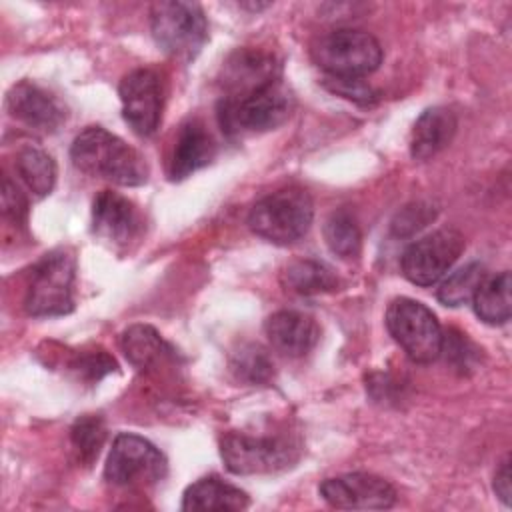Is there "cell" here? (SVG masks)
I'll return each instance as SVG.
<instances>
[{"label": "cell", "instance_id": "21", "mask_svg": "<svg viewBox=\"0 0 512 512\" xmlns=\"http://www.w3.org/2000/svg\"><path fill=\"white\" fill-rule=\"evenodd\" d=\"M120 346L124 350V356L136 368H150L152 364L160 362L162 358L174 356V350L170 348V344H166L162 340V336L148 324L130 326L122 334Z\"/></svg>", "mask_w": 512, "mask_h": 512}, {"label": "cell", "instance_id": "29", "mask_svg": "<svg viewBox=\"0 0 512 512\" xmlns=\"http://www.w3.org/2000/svg\"><path fill=\"white\" fill-rule=\"evenodd\" d=\"M72 370L86 382H98L100 378L116 370V362L106 350H88L80 352L74 358Z\"/></svg>", "mask_w": 512, "mask_h": 512}, {"label": "cell", "instance_id": "19", "mask_svg": "<svg viewBox=\"0 0 512 512\" xmlns=\"http://www.w3.org/2000/svg\"><path fill=\"white\" fill-rule=\"evenodd\" d=\"M250 500L244 490L224 482L218 476H204L190 484L182 494V510H216L236 512L248 508Z\"/></svg>", "mask_w": 512, "mask_h": 512}, {"label": "cell", "instance_id": "28", "mask_svg": "<svg viewBox=\"0 0 512 512\" xmlns=\"http://www.w3.org/2000/svg\"><path fill=\"white\" fill-rule=\"evenodd\" d=\"M440 356H444L446 362L452 364L456 370L464 372L468 368H474L478 360V348L466 338V334L458 330H448L446 334H442Z\"/></svg>", "mask_w": 512, "mask_h": 512}, {"label": "cell", "instance_id": "13", "mask_svg": "<svg viewBox=\"0 0 512 512\" xmlns=\"http://www.w3.org/2000/svg\"><path fill=\"white\" fill-rule=\"evenodd\" d=\"M280 82V64L274 54L256 48H238L222 66V98H240Z\"/></svg>", "mask_w": 512, "mask_h": 512}, {"label": "cell", "instance_id": "30", "mask_svg": "<svg viewBox=\"0 0 512 512\" xmlns=\"http://www.w3.org/2000/svg\"><path fill=\"white\" fill-rule=\"evenodd\" d=\"M436 216V210L430 204L414 202L410 206H404L396 218L392 220V234L394 236H412L414 232L428 226Z\"/></svg>", "mask_w": 512, "mask_h": 512}, {"label": "cell", "instance_id": "11", "mask_svg": "<svg viewBox=\"0 0 512 512\" xmlns=\"http://www.w3.org/2000/svg\"><path fill=\"white\" fill-rule=\"evenodd\" d=\"M122 116L138 136H152L162 118L164 90L156 70L138 68L128 72L118 88Z\"/></svg>", "mask_w": 512, "mask_h": 512}, {"label": "cell", "instance_id": "6", "mask_svg": "<svg viewBox=\"0 0 512 512\" xmlns=\"http://www.w3.org/2000/svg\"><path fill=\"white\" fill-rule=\"evenodd\" d=\"M290 112V96L280 82L240 98H220L218 124L230 138L280 126Z\"/></svg>", "mask_w": 512, "mask_h": 512}, {"label": "cell", "instance_id": "15", "mask_svg": "<svg viewBox=\"0 0 512 512\" xmlns=\"http://www.w3.org/2000/svg\"><path fill=\"white\" fill-rule=\"evenodd\" d=\"M264 332L272 348L290 358L308 354L320 338V328L316 320L298 310L274 312L272 316H268Z\"/></svg>", "mask_w": 512, "mask_h": 512}, {"label": "cell", "instance_id": "14", "mask_svg": "<svg viewBox=\"0 0 512 512\" xmlns=\"http://www.w3.org/2000/svg\"><path fill=\"white\" fill-rule=\"evenodd\" d=\"M6 108L12 118L40 132H54L66 118L58 98L28 80H22L8 90Z\"/></svg>", "mask_w": 512, "mask_h": 512}, {"label": "cell", "instance_id": "26", "mask_svg": "<svg viewBox=\"0 0 512 512\" xmlns=\"http://www.w3.org/2000/svg\"><path fill=\"white\" fill-rule=\"evenodd\" d=\"M230 368L238 380L248 384H266L274 376V364L258 344H242L232 354Z\"/></svg>", "mask_w": 512, "mask_h": 512}, {"label": "cell", "instance_id": "33", "mask_svg": "<svg viewBox=\"0 0 512 512\" xmlns=\"http://www.w3.org/2000/svg\"><path fill=\"white\" fill-rule=\"evenodd\" d=\"M494 492H496V496L508 506L510 504V492H512V488H510V462H508V458L502 462V466L498 468V472H496V476H494Z\"/></svg>", "mask_w": 512, "mask_h": 512}, {"label": "cell", "instance_id": "1", "mask_svg": "<svg viewBox=\"0 0 512 512\" xmlns=\"http://www.w3.org/2000/svg\"><path fill=\"white\" fill-rule=\"evenodd\" d=\"M70 158L84 174L118 186H140L148 180L144 156L102 126L84 128L72 142Z\"/></svg>", "mask_w": 512, "mask_h": 512}, {"label": "cell", "instance_id": "24", "mask_svg": "<svg viewBox=\"0 0 512 512\" xmlns=\"http://www.w3.org/2000/svg\"><path fill=\"white\" fill-rule=\"evenodd\" d=\"M324 240L332 254L340 258H354L362 248V232L356 218L348 210L332 212L324 222Z\"/></svg>", "mask_w": 512, "mask_h": 512}, {"label": "cell", "instance_id": "8", "mask_svg": "<svg viewBox=\"0 0 512 512\" xmlns=\"http://www.w3.org/2000/svg\"><path fill=\"white\" fill-rule=\"evenodd\" d=\"M220 454L232 474H272L298 460V448L284 436L230 432L220 442Z\"/></svg>", "mask_w": 512, "mask_h": 512}, {"label": "cell", "instance_id": "7", "mask_svg": "<svg viewBox=\"0 0 512 512\" xmlns=\"http://www.w3.org/2000/svg\"><path fill=\"white\" fill-rule=\"evenodd\" d=\"M386 328L404 354L418 362L428 364L440 356L442 328L430 308L412 298H396L386 310Z\"/></svg>", "mask_w": 512, "mask_h": 512}, {"label": "cell", "instance_id": "12", "mask_svg": "<svg viewBox=\"0 0 512 512\" xmlns=\"http://www.w3.org/2000/svg\"><path fill=\"white\" fill-rule=\"evenodd\" d=\"M318 490L328 506L340 510H386L396 502L392 484L368 472L326 478Z\"/></svg>", "mask_w": 512, "mask_h": 512}, {"label": "cell", "instance_id": "3", "mask_svg": "<svg viewBox=\"0 0 512 512\" xmlns=\"http://www.w3.org/2000/svg\"><path fill=\"white\" fill-rule=\"evenodd\" d=\"M312 60L328 78H364L382 62L380 42L358 28H336L312 46Z\"/></svg>", "mask_w": 512, "mask_h": 512}, {"label": "cell", "instance_id": "27", "mask_svg": "<svg viewBox=\"0 0 512 512\" xmlns=\"http://www.w3.org/2000/svg\"><path fill=\"white\" fill-rule=\"evenodd\" d=\"M70 440L78 454V460L90 466L98 458L100 448L104 446V440H106L104 420L94 414L80 416L70 428Z\"/></svg>", "mask_w": 512, "mask_h": 512}, {"label": "cell", "instance_id": "18", "mask_svg": "<svg viewBox=\"0 0 512 512\" xmlns=\"http://www.w3.org/2000/svg\"><path fill=\"white\" fill-rule=\"evenodd\" d=\"M216 154V144L206 130V126L198 120L186 122L176 138L174 152L170 158V178L184 180L196 170L210 164Z\"/></svg>", "mask_w": 512, "mask_h": 512}, {"label": "cell", "instance_id": "32", "mask_svg": "<svg viewBox=\"0 0 512 512\" xmlns=\"http://www.w3.org/2000/svg\"><path fill=\"white\" fill-rule=\"evenodd\" d=\"M2 212L6 218H10L16 224H22L28 214V204L24 194L8 176H4L2 180Z\"/></svg>", "mask_w": 512, "mask_h": 512}, {"label": "cell", "instance_id": "10", "mask_svg": "<svg viewBox=\"0 0 512 512\" xmlns=\"http://www.w3.org/2000/svg\"><path fill=\"white\" fill-rule=\"evenodd\" d=\"M464 236L456 228H440L412 242L402 258L400 268L406 280L416 286H432L444 278L464 250Z\"/></svg>", "mask_w": 512, "mask_h": 512}, {"label": "cell", "instance_id": "25", "mask_svg": "<svg viewBox=\"0 0 512 512\" xmlns=\"http://www.w3.org/2000/svg\"><path fill=\"white\" fill-rule=\"evenodd\" d=\"M486 272L484 266L478 262H470L464 268L452 272L438 288V300L446 306H462L470 302L484 282Z\"/></svg>", "mask_w": 512, "mask_h": 512}, {"label": "cell", "instance_id": "17", "mask_svg": "<svg viewBox=\"0 0 512 512\" xmlns=\"http://www.w3.org/2000/svg\"><path fill=\"white\" fill-rule=\"evenodd\" d=\"M458 128L456 114L446 106H432L424 110L414 122L410 134V154L414 160H428L444 150Z\"/></svg>", "mask_w": 512, "mask_h": 512}, {"label": "cell", "instance_id": "4", "mask_svg": "<svg viewBox=\"0 0 512 512\" xmlns=\"http://www.w3.org/2000/svg\"><path fill=\"white\" fill-rule=\"evenodd\" d=\"M150 32L162 52L190 60L208 40V20L196 2H156L150 8Z\"/></svg>", "mask_w": 512, "mask_h": 512}, {"label": "cell", "instance_id": "31", "mask_svg": "<svg viewBox=\"0 0 512 512\" xmlns=\"http://www.w3.org/2000/svg\"><path fill=\"white\" fill-rule=\"evenodd\" d=\"M326 86L332 92L360 104H370L378 96L376 90L368 86L362 78H326Z\"/></svg>", "mask_w": 512, "mask_h": 512}, {"label": "cell", "instance_id": "22", "mask_svg": "<svg viewBox=\"0 0 512 512\" xmlns=\"http://www.w3.org/2000/svg\"><path fill=\"white\" fill-rule=\"evenodd\" d=\"M474 312L486 324H504L510 320V274L500 272L492 278H484L474 298Z\"/></svg>", "mask_w": 512, "mask_h": 512}, {"label": "cell", "instance_id": "5", "mask_svg": "<svg viewBox=\"0 0 512 512\" xmlns=\"http://www.w3.org/2000/svg\"><path fill=\"white\" fill-rule=\"evenodd\" d=\"M74 256L64 250L44 254L32 268L24 308L30 316H62L74 308Z\"/></svg>", "mask_w": 512, "mask_h": 512}, {"label": "cell", "instance_id": "2", "mask_svg": "<svg viewBox=\"0 0 512 512\" xmlns=\"http://www.w3.org/2000/svg\"><path fill=\"white\" fill-rule=\"evenodd\" d=\"M314 218V204L302 188H282L260 198L250 214L248 226L260 238L274 244L300 240Z\"/></svg>", "mask_w": 512, "mask_h": 512}, {"label": "cell", "instance_id": "9", "mask_svg": "<svg viewBox=\"0 0 512 512\" xmlns=\"http://www.w3.org/2000/svg\"><path fill=\"white\" fill-rule=\"evenodd\" d=\"M168 472L164 454L146 438L130 432H122L114 438L104 478L112 486H136L154 484Z\"/></svg>", "mask_w": 512, "mask_h": 512}, {"label": "cell", "instance_id": "20", "mask_svg": "<svg viewBox=\"0 0 512 512\" xmlns=\"http://www.w3.org/2000/svg\"><path fill=\"white\" fill-rule=\"evenodd\" d=\"M282 284L286 290L300 296H318L338 290V276L330 266L312 258L292 260L282 270Z\"/></svg>", "mask_w": 512, "mask_h": 512}, {"label": "cell", "instance_id": "16", "mask_svg": "<svg viewBox=\"0 0 512 512\" xmlns=\"http://www.w3.org/2000/svg\"><path fill=\"white\" fill-rule=\"evenodd\" d=\"M92 230L104 240L126 244L138 234L140 216L128 198L112 190H102L92 202Z\"/></svg>", "mask_w": 512, "mask_h": 512}, {"label": "cell", "instance_id": "23", "mask_svg": "<svg viewBox=\"0 0 512 512\" xmlns=\"http://www.w3.org/2000/svg\"><path fill=\"white\" fill-rule=\"evenodd\" d=\"M16 172L38 198L52 192L56 182V164L48 152L38 146H24L16 154Z\"/></svg>", "mask_w": 512, "mask_h": 512}]
</instances>
